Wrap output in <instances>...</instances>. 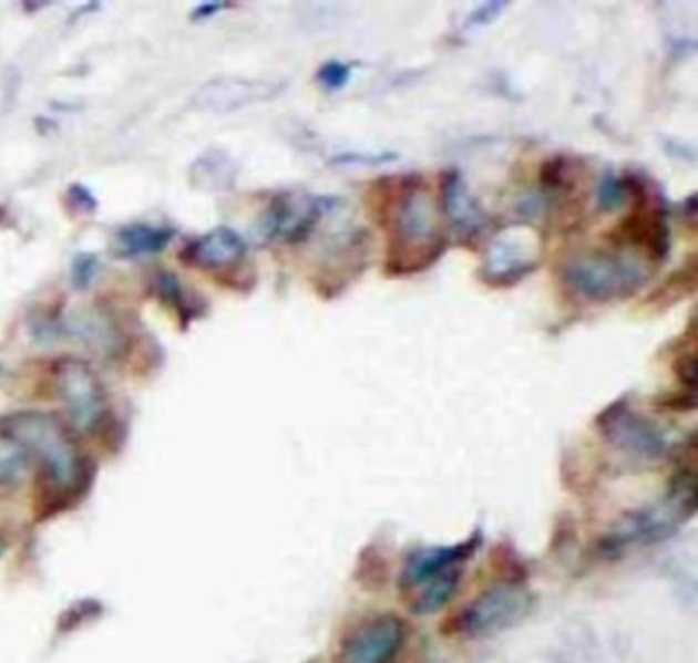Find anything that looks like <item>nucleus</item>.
Listing matches in <instances>:
<instances>
[{"label":"nucleus","mask_w":698,"mask_h":663,"mask_svg":"<svg viewBox=\"0 0 698 663\" xmlns=\"http://www.w3.org/2000/svg\"><path fill=\"white\" fill-rule=\"evenodd\" d=\"M377 211L390 231L386 252V272L390 277H408L427 271L443 257L449 240L437 217V204L424 178L406 175L379 180Z\"/></svg>","instance_id":"obj_1"},{"label":"nucleus","mask_w":698,"mask_h":663,"mask_svg":"<svg viewBox=\"0 0 698 663\" xmlns=\"http://www.w3.org/2000/svg\"><path fill=\"white\" fill-rule=\"evenodd\" d=\"M2 431L11 434L28 450L29 457L40 460L55 488L74 489L84 481L86 463L81 447L66 422L54 414L21 412L7 419Z\"/></svg>","instance_id":"obj_2"},{"label":"nucleus","mask_w":698,"mask_h":663,"mask_svg":"<svg viewBox=\"0 0 698 663\" xmlns=\"http://www.w3.org/2000/svg\"><path fill=\"white\" fill-rule=\"evenodd\" d=\"M651 279V269L639 258L625 252L591 248L582 250L562 265V281L579 298L592 303L623 301L639 293Z\"/></svg>","instance_id":"obj_3"},{"label":"nucleus","mask_w":698,"mask_h":663,"mask_svg":"<svg viewBox=\"0 0 698 663\" xmlns=\"http://www.w3.org/2000/svg\"><path fill=\"white\" fill-rule=\"evenodd\" d=\"M629 197L633 199L632 214L623 217L613 230L608 231V240L615 248L632 246L641 250L645 257L654 262H664L670 257V226L668 209L664 204L661 190L651 185L644 175L623 173Z\"/></svg>","instance_id":"obj_4"},{"label":"nucleus","mask_w":698,"mask_h":663,"mask_svg":"<svg viewBox=\"0 0 698 663\" xmlns=\"http://www.w3.org/2000/svg\"><path fill=\"white\" fill-rule=\"evenodd\" d=\"M695 488L670 486L668 498L623 518L598 545L601 556L617 557L639 545H651L671 535L697 508Z\"/></svg>","instance_id":"obj_5"},{"label":"nucleus","mask_w":698,"mask_h":663,"mask_svg":"<svg viewBox=\"0 0 698 663\" xmlns=\"http://www.w3.org/2000/svg\"><path fill=\"white\" fill-rule=\"evenodd\" d=\"M535 598L521 582H502L473 598L444 624L449 635L485 636L521 623L533 609Z\"/></svg>","instance_id":"obj_6"},{"label":"nucleus","mask_w":698,"mask_h":663,"mask_svg":"<svg viewBox=\"0 0 698 663\" xmlns=\"http://www.w3.org/2000/svg\"><path fill=\"white\" fill-rule=\"evenodd\" d=\"M340 199L309 193H279L258 221L260 238L267 242H306L324 217L336 211Z\"/></svg>","instance_id":"obj_7"},{"label":"nucleus","mask_w":698,"mask_h":663,"mask_svg":"<svg viewBox=\"0 0 698 663\" xmlns=\"http://www.w3.org/2000/svg\"><path fill=\"white\" fill-rule=\"evenodd\" d=\"M596 428L610 447L632 459L659 460L671 450L668 434L654 419L645 418L641 412L632 407L625 397L598 414Z\"/></svg>","instance_id":"obj_8"},{"label":"nucleus","mask_w":698,"mask_h":663,"mask_svg":"<svg viewBox=\"0 0 698 663\" xmlns=\"http://www.w3.org/2000/svg\"><path fill=\"white\" fill-rule=\"evenodd\" d=\"M55 387L68 416L81 433H93L107 414L103 385L91 366L79 359H64L55 366Z\"/></svg>","instance_id":"obj_9"},{"label":"nucleus","mask_w":698,"mask_h":663,"mask_svg":"<svg viewBox=\"0 0 698 663\" xmlns=\"http://www.w3.org/2000/svg\"><path fill=\"white\" fill-rule=\"evenodd\" d=\"M406 641V623L396 614H381L361 624L345 648L347 663H391Z\"/></svg>","instance_id":"obj_10"},{"label":"nucleus","mask_w":698,"mask_h":663,"mask_svg":"<svg viewBox=\"0 0 698 663\" xmlns=\"http://www.w3.org/2000/svg\"><path fill=\"white\" fill-rule=\"evenodd\" d=\"M285 82L253 79H215L205 82L195 93V105L214 113H232L238 108L270 101L285 91Z\"/></svg>","instance_id":"obj_11"},{"label":"nucleus","mask_w":698,"mask_h":663,"mask_svg":"<svg viewBox=\"0 0 698 663\" xmlns=\"http://www.w3.org/2000/svg\"><path fill=\"white\" fill-rule=\"evenodd\" d=\"M441 207H443L444 216L449 217L451 226L455 228L456 238L461 240V245L475 248V242L490 228V219L468 193V187L456 170L443 173Z\"/></svg>","instance_id":"obj_12"},{"label":"nucleus","mask_w":698,"mask_h":663,"mask_svg":"<svg viewBox=\"0 0 698 663\" xmlns=\"http://www.w3.org/2000/svg\"><path fill=\"white\" fill-rule=\"evenodd\" d=\"M538 267L537 250L531 242L506 236L490 246L480 267V279L490 287H511Z\"/></svg>","instance_id":"obj_13"},{"label":"nucleus","mask_w":698,"mask_h":663,"mask_svg":"<svg viewBox=\"0 0 698 663\" xmlns=\"http://www.w3.org/2000/svg\"><path fill=\"white\" fill-rule=\"evenodd\" d=\"M480 542H482V537L480 532H475L468 541L446 545V547H430V549L412 553L403 566L400 588L403 592H410L420 583L443 573L446 569L461 568L463 561L471 559L478 551Z\"/></svg>","instance_id":"obj_14"},{"label":"nucleus","mask_w":698,"mask_h":663,"mask_svg":"<svg viewBox=\"0 0 698 663\" xmlns=\"http://www.w3.org/2000/svg\"><path fill=\"white\" fill-rule=\"evenodd\" d=\"M246 255V242L238 231L219 226L215 230L203 234L185 250V260L193 267L205 271L228 269L243 260Z\"/></svg>","instance_id":"obj_15"},{"label":"nucleus","mask_w":698,"mask_h":663,"mask_svg":"<svg viewBox=\"0 0 698 663\" xmlns=\"http://www.w3.org/2000/svg\"><path fill=\"white\" fill-rule=\"evenodd\" d=\"M175 236L173 228H158L150 224H132L125 226L113 238V255L120 258L146 257L158 255L166 246L171 245Z\"/></svg>","instance_id":"obj_16"},{"label":"nucleus","mask_w":698,"mask_h":663,"mask_svg":"<svg viewBox=\"0 0 698 663\" xmlns=\"http://www.w3.org/2000/svg\"><path fill=\"white\" fill-rule=\"evenodd\" d=\"M463 569L451 568L430 578L427 582L420 583L414 590L406 592L408 598V607L417 614H432L439 609H443L444 604L455 595L461 583Z\"/></svg>","instance_id":"obj_17"},{"label":"nucleus","mask_w":698,"mask_h":663,"mask_svg":"<svg viewBox=\"0 0 698 663\" xmlns=\"http://www.w3.org/2000/svg\"><path fill=\"white\" fill-rule=\"evenodd\" d=\"M238 166L224 149H209L199 156L191 170V185L202 190H226L234 185Z\"/></svg>","instance_id":"obj_18"},{"label":"nucleus","mask_w":698,"mask_h":663,"mask_svg":"<svg viewBox=\"0 0 698 663\" xmlns=\"http://www.w3.org/2000/svg\"><path fill=\"white\" fill-rule=\"evenodd\" d=\"M28 450L14 441L11 434L0 433V488L19 484L29 469Z\"/></svg>","instance_id":"obj_19"},{"label":"nucleus","mask_w":698,"mask_h":663,"mask_svg":"<svg viewBox=\"0 0 698 663\" xmlns=\"http://www.w3.org/2000/svg\"><path fill=\"white\" fill-rule=\"evenodd\" d=\"M697 287V260L695 257L688 260V265L682 267L680 271L674 272L666 283L656 289V293L651 298H647V303H656V305H671L686 296H690Z\"/></svg>","instance_id":"obj_20"},{"label":"nucleus","mask_w":698,"mask_h":663,"mask_svg":"<svg viewBox=\"0 0 698 663\" xmlns=\"http://www.w3.org/2000/svg\"><path fill=\"white\" fill-rule=\"evenodd\" d=\"M627 199H629V189H627L625 176L610 173V170L605 173V176L601 178V185H598V207H601V211L610 214L618 207H623Z\"/></svg>","instance_id":"obj_21"},{"label":"nucleus","mask_w":698,"mask_h":663,"mask_svg":"<svg viewBox=\"0 0 698 663\" xmlns=\"http://www.w3.org/2000/svg\"><path fill=\"white\" fill-rule=\"evenodd\" d=\"M671 369L676 373V377L680 381V385L685 387V392H697V361H695V344H690L688 349L676 354Z\"/></svg>","instance_id":"obj_22"},{"label":"nucleus","mask_w":698,"mask_h":663,"mask_svg":"<svg viewBox=\"0 0 698 663\" xmlns=\"http://www.w3.org/2000/svg\"><path fill=\"white\" fill-rule=\"evenodd\" d=\"M350 74H352V64H345L340 60H330L324 64L322 69L318 70V82L322 84L326 91L336 93L349 84Z\"/></svg>","instance_id":"obj_23"},{"label":"nucleus","mask_w":698,"mask_h":663,"mask_svg":"<svg viewBox=\"0 0 698 663\" xmlns=\"http://www.w3.org/2000/svg\"><path fill=\"white\" fill-rule=\"evenodd\" d=\"M96 271H99V260L93 255H79L72 262V274H70L72 284L81 291L86 289L93 283Z\"/></svg>","instance_id":"obj_24"},{"label":"nucleus","mask_w":698,"mask_h":663,"mask_svg":"<svg viewBox=\"0 0 698 663\" xmlns=\"http://www.w3.org/2000/svg\"><path fill=\"white\" fill-rule=\"evenodd\" d=\"M509 7V2H485L482 7H478L468 19V25L471 28H487L496 21L500 14L504 13V9Z\"/></svg>","instance_id":"obj_25"},{"label":"nucleus","mask_w":698,"mask_h":663,"mask_svg":"<svg viewBox=\"0 0 698 663\" xmlns=\"http://www.w3.org/2000/svg\"><path fill=\"white\" fill-rule=\"evenodd\" d=\"M659 407H664V410H671V412H692L695 407H697V397H695V393L685 392V390H680V392L668 393V395H661L658 400Z\"/></svg>","instance_id":"obj_26"},{"label":"nucleus","mask_w":698,"mask_h":663,"mask_svg":"<svg viewBox=\"0 0 698 663\" xmlns=\"http://www.w3.org/2000/svg\"><path fill=\"white\" fill-rule=\"evenodd\" d=\"M68 197L72 199V205H74L76 209H81V211H91V214H93L94 207H96L93 195L89 193V189L81 187V185H74V187L70 189V193H68Z\"/></svg>","instance_id":"obj_27"},{"label":"nucleus","mask_w":698,"mask_h":663,"mask_svg":"<svg viewBox=\"0 0 698 663\" xmlns=\"http://www.w3.org/2000/svg\"><path fill=\"white\" fill-rule=\"evenodd\" d=\"M226 4L224 2H212V4H203L199 7L195 14H193V19H203V17H212V14L217 13L219 9H224Z\"/></svg>","instance_id":"obj_28"},{"label":"nucleus","mask_w":698,"mask_h":663,"mask_svg":"<svg viewBox=\"0 0 698 663\" xmlns=\"http://www.w3.org/2000/svg\"><path fill=\"white\" fill-rule=\"evenodd\" d=\"M685 216L690 224H695V217H697V197L690 195L685 201Z\"/></svg>","instance_id":"obj_29"},{"label":"nucleus","mask_w":698,"mask_h":663,"mask_svg":"<svg viewBox=\"0 0 698 663\" xmlns=\"http://www.w3.org/2000/svg\"><path fill=\"white\" fill-rule=\"evenodd\" d=\"M2 551H4V542L0 539V556H2Z\"/></svg>","instance_id":"obj_30"}]
</instances>
